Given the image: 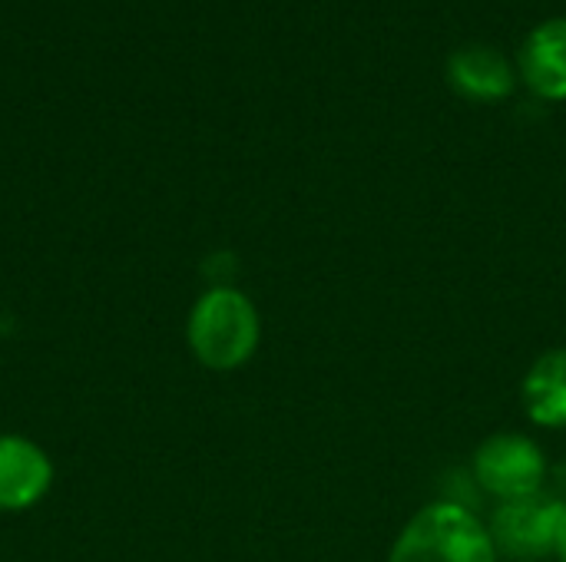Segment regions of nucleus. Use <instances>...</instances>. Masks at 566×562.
Instances as JSON below:
<instances>
[{
  "label": "nucleus",
  "mask_w": 566,
  "mask_h": 562,
  "mask_svg": "<svg viewBox=\"0 0 566 562\" xmlns=\"http://www.w3.org/2000/svg\"><path fill=\"white\" fill-rule=\"evenodd\" d=\"M451 86L474 103H501L514 89V66L494 46H461L448 60Z\"/></svg>",
  "instance_id": "nucleus-6"
},
{
  "label": "nucleus",
  "mask_w": 566,
  "mask_h": 562,
  "mask_svg": "<svg viewBox=\"0 0 566 562\" xmlns=\"http://www.w3.org/2000/svg\"><path fill=\"white\" fill-rule=\"evenodd\" d=\"M497 547L488 523L454 503L438 500L421 507L398 533L388 562H497Z\"/></svg>",
  "instance_id": "nucleus-2"
},
{
  "label": "nucleus",
  "mask_w": 566,
  "mask_h": 562,
  "mask_svg": "<svg viewBox=\"0 0 566 562\" xmlns=\"http://www.w3.org/2000/svg\"><path fill=\"white\" fill-rule=\"evenodd\" d=\"M521 73L544 99H566V17L531 30L521 50Z\"/></svg>",
  "instance_id": "nucleus-7"
},
{
  "label": "nucleus",
  "mask_w": 566,
  "mask_h": 562,
  "mask_svg": "<svg viewBox=\"0 0 566 562\" xmlns=\"http://www.w3.org/2000/svg\"><path fill=\"white\" fill-rule=\"evenodd\" d=\"M262 338V321L249 295L232 285L209 288L189 311L186 341L192 358L209 371H235L252 361Z\"/></svg>",
  "instance_id": "nucleus-1"
},
{
  "label": "nucleus",
  "mask_w": 566,
  "mask_h": 562,
  "mask_svg": "<svg viewBox=\"0 0 566 562\" xmlns=\"http://www.w3.org/2000/svg\"><path fill=\"white\" fill-rule=\"evenodd\" d=\"M560 517H564V500L544 490L534 497L501 503L488 523L497 556H514L521 562L554 556Z\"/></svg>",
  "instance_id": "nucleus-4"
},
{
  "label": "nucleus",
  "mask_w": 566,
  "mask_h": 562,
  "mask_svg": "<svg viewBox=\"0 0 566 562\" xmlns=\"http://www.w3.org/2000/svg\"><path fill=\"white\" fill-rule=\"evenodd\" d=\"M474 477L494 500L507 503L544 490L547 460L531 437L494 434L474 450Z\"/></svg>",
  "instance_id": "nucleus-3"
},
{
  "label": "nucleus",
  "mask_w": 566,
  "mask_h": 562,
  "mask_svg": "<svg viewBox=\"0 0 566 562\" xmlns=\"http://www.w3.org/2000/svg\"><path fill=\"white\" fill-rule=\"evenodd\" d=\"M524 414L547 431L566 427V348L541 354L521 384Z\"/></svg>",
  "instance_id": "nucleus-8"
},
{
  "label": "nucleus",
  "mask_w": 566,
  "mask_h": 562,
  "mask_svg": "<svg viewBox=\"0 0 566 562\" xmlns=\"http://www.w3.org/2000/svg\"><path fill=\"white\" fill-rule=\"evenodd\" d=\"M53 484L50 454L20 434H0V513L36 507Z\"/></svg>",
  "instance_id": "nucleus-5"
},
{
  "label": "nucleus",
  "mask_w": 566,
  "mask_h": 562,
  "mask_svg": "<svg viewBox=\"0 0 566 562\" xmlns=\"http://www.w3.org/2000/svg\"><path fill=\"white\" fill-rule=\"evenodd\" d=\"M554 556L560 562H566V503H564V517H560V527H557V543H554Z\"/></svg>",
  "instance_id": "nucleus-9"
}]
</instances>
